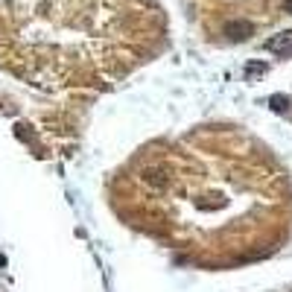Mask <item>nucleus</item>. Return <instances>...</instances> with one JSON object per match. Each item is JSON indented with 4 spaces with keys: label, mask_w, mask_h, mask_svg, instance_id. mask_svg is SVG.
Masks as SVG:
<instances>
[{
    "label": "nucleus",
    "mask_w": 292,
    "mask_h": 292,
    "mask_svg": "<svg viewBox=\"0 0 292 292\" xmlns=\"http://www.w3.org/2000/svg\"><path fill=\"white\" fill-rule=\"evenodd\" d=\"M266 50L281 53V56H290L292 53V32H281V35L269 38V41H266Z\"/></svg>",
    "instance_id": "nucleus-1"
},
{
    "label": "nucleus",
    "mask_w": 292,
    "mask_h": 292,
    "mask_svg": "<svg viewBox=\"0 0 292 292\" xmlns=\"http://www.w3.org/2000/svg\"><path fill=\"white\" fill-rule=\"evenodd\" d=\"M251 32H254V27H251V24H245V21H237V24L228 27V38H234V41H245Z\"/></svg>",
    "instance_id": "nucleus-2"
},
{
    "label": "nucleus",
    "mask_w": 292,
    "mask_h": 292,
    "mask_svg": "<svg viewBox=\"0 0 292 292\" xmlns=\"http://www.w3.org/2000/svg\"><path fill=\"white\" fill-rule=\"evenodd\" d=\"M269 103H272L275 111H287V108H290V97H272Z\"/></svg>",
    "instance_id": "nucleus-3"
},
{
    "label": "nucleus",
    "mask_w": 292,
    "mask_h": 292,
    "mask_svg": "<svg viewBox=\"0 0 292 292\" xmlns=\"http://www.w3.org/2000/svg\"><path fill=\"white\" fill-rule=\"evenodd\" d=\"M245 70H248V73H266V64H248Z\"/></svg>",
    "instance_id": "nucleus-4"
},
{
    "label": "nucleus",
    "mask_w": 292,
    "mask_h": 292,
    "mask_svg": "<svg viewBox=\"0 0 292 292\" xmlns=\"http://www.w3.org/2000/svg\"><path fill=\"white\" fill-rule=\"evenodd\" d=\"M284 9H287V12L292 15V0H284Z\"/></svg>",
    "instance_id": "nucleus-5"
}]
</instances>
